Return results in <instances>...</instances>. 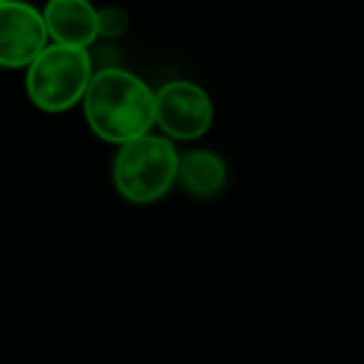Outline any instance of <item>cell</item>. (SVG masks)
<instances>
[{"label": "cell", "mask_w": 364, "mask_h": 364, "mask_svg": "<svg viewBox=\"0 0 364 364\" xmlns=\"http://www.w3.org/2000/svg\"><path fill=\"white\" fill-rule=\"evenodd\" d=\"M90 129L109 144H127L151 132L154 92L122 68H102L92 75L82 97Z\"/></svg>", "instance_id": "1"}, {"label": "cell", "mask_w": 364, "mask_h": 364, "mask_svg": "<svg viewBox=\"0 0 364 364\" xmlns=\"http://www.w3.org/2000/svg\"><path fill=\"white\" fill-rule=\"evenodd\" d=\"M178 151L166 136L144 134L119 146L112 164V181L124 201L146 206L164 198L176 183Z\"/></svg>", "instance_id": "2"}, {"label": "cell", "mask_w": 364, "mask_h": 364, "mask_svg": "<svg viewBox=\"0 0 364 364\" xmlns=\"http://www.w3.org/2000/svg\"><path fill=\"white\" fill-rule=\"evenodd\" d=\"M92 75L95 68L87 50L48 45L28 65L25 90L38 109L48 114H63L82 102Z\"/></svg>", "instance_id": "3"}, {"label": "cell", "mask_w": 364, "mask_h": 364, "mask_svg": "<svg viewBox=\"0 0 364 364\" xmlns=\"http://www.w3.org/2000/svg\"><path fill=\"white\" fill-rule=\"evenodd\" d=\"M154 124L166 139L193 141L213 124V105L198 85L186 80L166 82L154 92Z\"/></svg>", "instance_id": "4"}, {"label": "cell", "mask_w": 364, "mask_h": 364, "mask_svg": "<svg viewBox=\"0 0 364 364\" xmlns=\"http://www.w3.org/2000/svg\"><path fill=\"white\" fill-rule=\"evenodd\" d=\"M50 45L43 13L23 0L0 5V68H28Z\"/></svg>", "instance_id": "5"}, {"label": "cell", "mask_w": 364, "mask_h": 364, "mask_svg": "<svg viewBox=\"0 0 364 364\" xmlns=\"http://www.w3.org/2000/svg\"><path fill=\"white\" fill-rule=\"evenodd\" d=\"M40 13L53 45L87 50L100 38L97 8L90 0H48Z\"/></svg>", "instance_id": "6"}, {"label": "cell", "mask_w": 364, "mask_h": 364, "mask_svg": "<svg viewBox=\"0 0 364 364\" xmlns=\"http://www.w3.org/2000/svg\"><path fill=\"white\" fill-rule=\"evenodd\" d=\"M228 181V168L218 154L208 149H193V151L178 156L176 183L186 193L196 198H213L225 188Z\"/></svg>", "instance_id": "7"}, {"label": "cell", "mask_w": 364, "mask_h": 364, "mask_svg": "<svg viewBox=\"0 0 364 364\" xmlns=\"http://www.w3.org/2000/svg\"><path fill=\"white\" fill-rule=\"evenodd\" d=\"M97 30H100V38L107 40L124 38L127 30H129V13L119 5L97 8Z\"/></svg>", "instance_id": "8"}, {"label": "cell", "mask_w": 364, "mask_h": 364, "mask_svg": "<svg viewBox=\"0 0 364 364\" xmlns=\"http://www.w3.org/2000/svg\"><path fill=\"white\" fill-rule=\"evenodd\" d=\"M3 3H8V0H0V5H3Z\"/></svg>", "instance_id": "9"}]
</instances>
